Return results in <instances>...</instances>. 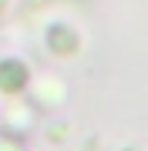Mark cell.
Returning <instances> with one entry per match:
<instances>
[{"mask_svg":"<svg viewBox=\"0 0 148 151\" xmlns=\"http://www.w3.org/2000/svg\"><path fill=\"white\" fill-rule=\"evenodd\" d=\"M30 70L20 57H4L0 60V91L4 94H24L30 87Z\"/></svg>","mask_w":148,"mask_h":151,"instance_id":"6da1fadb","label":"cell"},{"mask_svg":"<svg viewBox=\"0 0 148 151\" xmlns=\"http://www.w3.org/2000/svg\"><path fill=\"white\" fill-rule=\"evenodd\" d=\"M0 151H24V138L20 131H0Z\"/></svg>","mask_w":148,"mask_h":151,"instance_id":"7a4b0ae2","label":"cell"}]
</instances>
